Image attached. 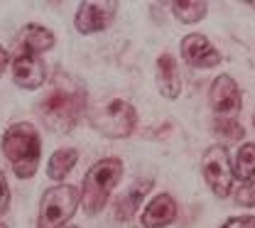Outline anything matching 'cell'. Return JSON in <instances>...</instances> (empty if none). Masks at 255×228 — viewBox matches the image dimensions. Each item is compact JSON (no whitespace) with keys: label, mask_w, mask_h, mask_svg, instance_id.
I'll use <instances>...</instances> for the list:
<instances>
[{"label":"cell","mask_w":255,"mask_h":228,"mask_svg":"<svg viewBox=\"0 0 255 228\" xmlns=\"http://www.w3.org/2000/svg\"><path fill=\"white\" fill-rule=\"evenodd\" d=\"M76 160H79V150H74V147H62V150H57V152L49 157V162H47V174H49V179L64 182V179L71 174V169L76 167Z\"/></svg>","instance_id":"15"},{"label":"cell","mask_w":255,"mask_h":228,"mask_svg":"<svg viewBox=\"0 0 255 228\" xmlns=\"http://www.w3.org/2000/svg\"><path fill=\"white\" fill-rule=\"evenodd\" d=\"M214 130L223 135L226 140H241L246 130H243V125L236 120V118H216V123H214Z\"/></svg>","instance_id":"18"},{"label":"cell","mask_w":255,"mask_h":228,"mask_svg":"<svg viewBox=\"0 0 255 228\" xmlns=\"http://www.w3.org/2000/svg\"><path fill=\"white\" fill-rule=\"evenodd\" d=\"M209 101H211V108L219 118H236V113L243 106L241 89L228 74L216 76V81L211 84V91H209Z\"/></svg>","instance_id":"8"},{"label":"cell","mask_w":255,"mask_h":228,"mask_svg":"<svg viewBox=\"0 0 255 228\" xmlns=\"http://www.w3.org/2000/svg\"><path fill=\"white\" fill-rule=\"evenodd\" d=\"M86 118L96 132H101L111 140H123L128 135H132V130L137 128V111L121 98H113L103 106L89 108Z\"/></svg>","instance_id":"4"},{"label":"cell","mask_w":255,"mask_h":228,"mask_svg":"<svg viewBox=\"0 0 255 228\" xmlns=\"http://www.w3.org/2000/svg\"><path fill=\"white\" fill-rule=\"evenodd\" d=\"M177 219V201L169 194H157L140 214L142 228H164Z\"/></svg>","instance_id":"11"},{"label":"cell","mask_w":255,"mask_h":228,"mask_svg":"<svg viewBox=\"0 0 255 228\" xmlns=\"http://www.w3.org/2000/svg\"><path fill=\"white\" fill-rule=\"evenodd\" d=\"M7 64H10V54H7V49L0 44V76L5 74V69H7Z\"/></svg>","instance_id":"22"},{"label":"cell","mask_w":255,"mask_h":228,"mask_svg":"<svg viewBox=\"0 0 255 228\" xmlns=\"http://www.w3.org/2000/svg\"><path fill=\"white\" fill-rule=\"evenodd\" d=\"M7 209H10V184H7L5 172L0 169V219L7 214Z\"/></svg>","instance_id":"20"},{"label":"cell","mask_w":255,"mask_h":228,"mask_svg":"<svg viewBox=\"0 0 255 228\" xmlns=\"http://www.w3.org/2000/svg\"><path fill=\"white\" fill-rule=\"evenodd\" d=\"M179 49H182V59L189 66H196V69H211V66H216L221 62L219 49L199 32L187 34V37L182 39Z\"/></svg>","instance_id":"9"},{"label":"cell","mask_w":255,"mask_h":228,"mask_svg":"<svg viewBox=\"0 0 255 228\" xmlns=\"http://www.w3.org/2000/svg\"><path fill=\"white\" fill-rule=\"evenodd\" d=\"M201 174L211 189V194L219 199L233 194V164H231V155L223 145H214L201 155Z\"/></svg>","instance_id":"6"},{"label":"cell","mask_w":255,"mask_h":228,"mask_svg":"<svg viewBox=\"0 0 255 228\" xmlns=\"http://www.w3.org/2000/svg\"><path fill=\"white\" fill-rule=\"evenodd\" d=\"M64 228H76V226H64Z\"/></svg>","instance_id":"25"},{"label":"cell","mask_w":255,"mask_h":228,"mask_svg":"<svg viewBox=\"0 0 255 228\" xmlns=\"http://www.w3.org/2000/svg\"><path fill=\"white\" fill-rule=\"evenodd\" d=\"M150 187H152V179H140V182H135L126 194L118 199V204H116V219H118V221H130L132 214L137 211V206L142 204L145 194L150 192Z\"/></svg>","instance_id":"14"},{"label":"cell","mask_w":255,"mask_h":228,"mask_svg":"<svg viewBox=\"0 0 255 228\" xmlns=\"http://www.w3.org/2000/svg\"><path fill=\"white\" fill-rule=\"evenodd\" d=\"M253 123H255V113H253Z\"/></svg>","instance_id":"26"},{"label":"cell","mask_w":255,"mask_h":228,"mask_svg":"<svg viewBox=\"0 0 255 228\" xmlns=\"http://www.w3.org/2000/svg\"><path fill=\"white\" fill-rule=\"evenodd\" d=\"M221 228H255V216H236V219H228Z\"/></svg>","instance_id":"21"},{"label":"cell","mask_w":255,"mask_h":228,"mask_svg":"<svg viewBox=\"0 0 255 228\" xmlns=\"http://www.w3.org/2000/svg\"><path fill=\"white\" fill-rule=\"evenodd\" d=\"M12 81L20 89H27V91L39 89L47 81V66L37 54L17 52L15 59H12Z\"/></svg>","instance_id":"10"},{"label":"cell","mask_w":255,"mask_h":228,"mask_svg":"<svg viewBox=\"0 0 255 228\" xmlns=\"http://www.w3.org/2000/svg\"><path fill=\"white\" fill-rule=\"evenodd\" d=\"M248 5H251V7H255V0H251V2H248Z\"/></svg>","instance_id":"23"},{"label":"cell","mask_w":255,"mask_h":228,"mask_svg":"<svg viewBox=\"0 0 255 228\" xmlns=\"http://www.w3.org/2000/svg\"><path fill=\"white\" fill-rule=\"evenodd\" d=\"M155 79H157V91L164 98H177L182 94V79H179L177 62H174L172 54H162L157 59Z\"/></svg>","instance_id":"12"},{"label":"cell","mask_w":255,"mask_h":228,"mask_svg":"<svg viewBox=\"0 0 255 228\" xmlns=\"http://www.w3.org/2000/svg\"><path fill=\"white\" fill-rule=\"evenodd\" d=\"M121 179H123V162L118 157L98 160L86 172L81 192H79V204L84 206V211L89 216H96L98 211H103V206L108 204V199Z\"/></svg>","instance_id":"3"},{"label":"cell","mask_w":255,"mask_h":228,"mask_svg":"<svg viewBox=\"0 0 255 228\" xmlns=\"http://www.w3.org/2000/svg\"><path fill=\"white\" fill-rule=\"evenodd\" d=\"M233 177L241 182L255 179V142H246L238 155H236V164H233Z\"/></svg>","instance_id":"17"},{"label":"cell","mask_w":255,"mask_h":228,"mask_svg":"<svg viewBox=\"0 0 255 228\" xmlns=\"http://www.w3.org/2000/svg\"><path fill=\"white\" fill-rule=\"evenodd\" d=\"M118 15V2L116 0H86L79 5L74 25L81 34H94L103 32L113 25Z\"/></svg>","instance_id":"7"},{"label":"cell","mask_w":255,"mask_h":228,"mask_svg":"<svg viewBox=\"0 0 255 228\" xmlns=\"http://www.w3.org/2000/svg\"><path fill=\"white\" fill-rule=\"evenodd\" d=\"M0 228H5V224H2V219H0Z\"/></svg>","instance_id":"24"},{"label":"cell","mask_w":255,"mask_h":228,"mask_svg":"<svg viewBox=\"0 0 255 228\" xmlns=\"http://www.w3.org/2000/svg\"><path fill=\"white\" fill-rule=\"evenodd\" d=\"M84 111H86V91L79 86H71V89L57 86L37 106L42 123L54 132H69L81 120Z\"/></svg>","instance_id":"2"},{"label":"cell","mask_w":255,"mask_h":228,"mask_svg":"<svg viewBox=\"0 0 255 228\" xmlns=\"http://www.w3.org/2000/svg\"><path fill=\"white\" fill-rule=\"evenodd\" d=\"M206 10H209V5L201 2V0H177V2H172V15L184 25H194V22L204 20Z\"/></svg>","instance_id":"16"},{"label":"cell","mask_w":255,"mask_h":228,"mask_svg":"<svg viewBox=\"0 0 255 228\" xmlns=\"http://www.w3.org/2000/svg\"><path fill=\"white\" fill-rule=\"evenodd\" d=\"M54 47V34L52 30L42 27V25H25L20 42H17V52H30V54H44Z\"/></svg>","instance_id":"13"},{"label":"cell","mask_w":255,"mask_h":228,"mask_svg":"<svg viewBox=\"0 0 255 228\" xmlns=\"http://www.w3.org/2000/svg\"><path fill=\"white\" fill-rule=\"evenodd\" d=\"M2 155L5 160L12 164V172L17 174V179H32L37 174V167L42 160V137L37 128L22 120L10 125L2 135Z\"/></svg>","instance_id":"1"},{"label":"cell","mask_w":255,"mask_h":228,"mask_svg":"<svg viewBox=\"0 0 255 228\" xmlns=\"http://www.w3.org/2000/svg\"><path fill=\"white\" fill-rule=\"evenodd\" d=\"M236 204L238 206H255V179H248V182H243L238 189H236Z\"/></svg>","instance_id":"19"},{"label":"cell","mask_w":255,"mask_h":228,"mask_svg":"<svg viewBox=\"0 0 255 228\" xmlns=\"http://www.w3.org/2000/svg\"><path fill=\"white\" fill-rule=\"evenodd\" d=\"M76 209H79V189L76 187H71V184L49 187L39 201L37 228H64L76 214Z\"/></svg>","instance_id":"5"}]
</instances>
